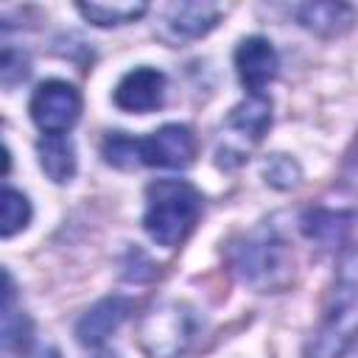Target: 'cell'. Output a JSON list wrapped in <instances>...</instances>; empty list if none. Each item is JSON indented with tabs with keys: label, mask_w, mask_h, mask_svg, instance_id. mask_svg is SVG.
<instances>
[{
	"label": "cell",
	"mask_w": 358,
	"mask_h": 358,
	"mask_svg": "<svg viewBox=\"0 0 358 358\" xmlns=\"http://www.w3.org/2000/svg\"><path fill=\"white\" fill-rule=\"evenodd\" d=\"M3 282H6V288H3V350L17 352V350H25L31 341V322L17 302L14 282H11L8 271H3Z\"/></svg>",
	"instance_id": "5bb4252c"
},
{
	"label": "cell",
	"mask_w": 358,
	"mask_h": 358,
	"mask_svg": "<svg viewBox=\"0 0 358 358\" xmlns=\"http://www.w3.org/2000/svg\"><path fill=\"white\" fill-rule=\"evenodd\" d=\"M78 14L98 25V28H112V25H129V22H137L145 11H148V3L143 0H129V3H98V0H90V3H76Z\"/></svg>",
	"instance_id": "2e32d148"
},
{
	"label": "cell",
	"mask_w": 358,
	"mask_h": 358,
	"mask_svg": "<svg viewBox=\"0 0 358 358\" xmlns=\"http://www.w3.org/2000/svg\"><path fill=\"white\" fill-rule=\"evenodd\" d=\"M285 11L319 36H338L355 22V8L347 3H294Z\"/></svg>",
	"instance_id": "7c38bea8"
},
{
	"label": "cell",
	"mask_w": 358,
	"mask_h": 358,
	"mask_svg": "<svg viewBox=\"0 0 358 358\" xmlns=\"http://www.w3.org/2000/svg\"><path fill=\"white\" fill-rule=\"evenodd\" d=\"M101 157L123 171H131L140 165V154H137V137H129L126 131H109L101 143Z\"/></svg>",
	"instance_id": "ac0fdd59"
},
{
	"label": "cell",
	"mask_w": 358,
	"mask_h": 358,
	"mask_svg": "<svg viewBox=\"0 0 358 358\" xmlns=\"http://www.w3.org/2000/svg\"><path fill=\"white\" fill-rule=\"evenodd\" d=\"M271 126V101L260 95H249L229 109L215 137V165L232 171L249 159L255 145Z\"/></svg>",
	"instance_id": "277c9868"
},
{
	"label": "cell",
	"mask_w": 358,
	"mask_h": 358,
	"mask_svg": "<svg viewBox=\"0 0 358 358\" xmlns=\"http://www.w3.org/2000/svg\"><path fill=\"white\" fill-rule=\"evenodd\" d=\"M199 330V316L187 302H159L140 319V347L148 358H179Z\"/></svg>",
	"instance_id": "5b68a950"
},
{
	"label": "cell",
	"mask_w": 358,
	"mask_h": 358,
	"mask_svg": "<svg viewBox=\"0 0 358 358\" xmlns=\"http://www.w3.org/2000/svg\"><path fill=\"white\" fill-rule=\"evenodd\" d=\"M224 17V6L210 3V0H179V3H168L157 20V36L171 45H187L193 39H201L204 34H210L218 20Z\"/></svg>",
	"instance_id": "52a82bcc"
},
{
	"label": "cell",
	"mask_w": 358,
	"mask_h": 358,
	"mask_svg": "<svg viewBox=\"0 0 358 358\" xmlns=\"http://www.w3.org/2000/svg\"><path fill=\"white\" fill-rule=\"evenodd\" d=\"M92 358H120V355H117L115 350H101V352H95Z\"/></svg>",
	"instance_id": "7402d4cb"
},
{
	"label": "cell",
	"mask_w": 358,
	"mask_h": 358,
	"mask_svg": "<svg viewBox=\"0 0 358 358\" xmlns=\"http://www.w3.org/2000/svg\"><path fill=\"white\" fill-rule=\"evenodd\" d=\"M36 157L42 173L50 182L67 185L76 176V145L67 134H45L36 143Z\"/></svg>",
	"instance_id": "4fadbf2b"
},
{
	"label": "cell",
	"mask_w": 358,
	"mask_h": 358,
	"mask_svg": "<svg viewBox=\"0 0 358 358\" xmlns=\"http://www.w3.org/2000/svg\"><path fill=\"white\" fill-rule=\"evenodd\" d=\"M140 165L182 171L196 157V137L185 123H165L148 137H137Z\"/></svg>",
	"instance_id": "ba28073f"
},
{
	"label": "cell",
	"mask_w": 358,
	"mask_h": 358,
	"mask_svg": "<svg viewBox=\"0 0 358 358\" xmlns=\"http://www.w3.org/2000/svg\"><path fill=\"white\" fill-rule=\"evenodd\" d=\"M31 120L42 134H67L81 115V92L62 78L42 81L28 103Z\"/></svg>",
	"instance_id": "8992f818"
},
{
	"label": "cell",
	"mask_w": 358,
	"mask_h": 358,
	"mask_svg": "<svg viewBox=\"0 0 358 358\" xmlns=\"http://www.w3.org/2000/svg\"><path fill=\"white\" fill-rule=\"evenodd\" d=\"M31 201L25 193L14 187H3V201H0V235L14 238L31 224Z\"/></svg>",
	"instance_id": "e0dca14e"
},
{
	"label": "cell",
	"mask_w": 358,
	"mask_h": 358,
	"mask_svg": "<svg viewBox=\"0 0 358 358\" xmlns=\"http://www.w3.org/2000/svg\"><path fill=\"white\" fill-rule=\"evenodd\" d=\"M131 313V299L112 294L101 302H95L78 322H76V338L84 347H101Z\"/></svg>",
	"instance_id": "8fae6325"
},
{
	"label": "cell",
	"mask_w": 358,
	"mask_h": 358,
	"mask_svg": "<svg viewBox=\"0 0 358 358\" xmlns=\"http://www.w3.org/2000/svg\"><path fill=\"white\" fill-rule=\"evenodd\" d=\"M201 215V193L185 179H157L145 187V213L143 229L145 235L173 249L179 246L196 227Z\"/></svg>",
	"instance_id": "7a4b0ae2"
},
{
	"label": "cell",
	"mask_w": 358,
	"mask_h": 358,
	"mask_svg": "<svg viewBox=\"0 0 358 358\" xmlns=\"http://www.w3.org/2000/svg\"><path fill=\"white\" fill-rule=\"evenodd\" d=\"M235 70L249 95H260L280 70V56L266 36H246L235 48Z\"/></svg>",
	"instance_id": "30bf717a"
},
{
	"label": "cell",
	"mask_w": 358,
	"mask_h": 358,
	"mask_svg": "<svg viewBox=\"0 0 358 358\" xmlns=\"http://www.w3.org/2000/svg\"><path fill=\"white\" fill-rule=\"evenodd\" d=\"M28 56L22 50H14L11 45L3 48V56H0V78H3V87H14L17 81H22L28 76Z\"/></svg>",
	"instance_id": "ffe728a7"
},
{
	"label": "cell",
	"mask_w": 358,
	"mask_h": 358,
	"mask_svg": "<svg viewBox=\"0 0 358 358\" xmlns=\"http://www.w3.org/2000/svg\"><path fill=\"white\" fill-rule=\"evenodd\" d=\"M263 179H266V185H271V187H277V190H291V187L299 185L302 168H299V162H296L294 157H288V154H271V157H266V162H263Z\"/></svg>",
	"instance_id": "d6986e66"
},
{
	"label": "cell",
	"mask_w": 358,
	"mask_h": 358,
	"mask_svg": "<svg viewBox=\"0 0 358 358\" xmlns=\"http://www.w3.org/2000/svg\"><path fill=\"white\" fill-rule=\"evenodd\" d=\"M355 215L352 213H333V210H308L302 215V232L322 243V246H336L344 241V235L350 232Z\"/></svg>",
	"instance_id": "9a60e30c"
},
{
	"label": "cell",
	"mask_w": 358,
	"mask_h": 358,
	"mask_svg": "<svg viewBox=\"0 0 358 358\" xmlns=\"http://www.w3.org/2000/svg\"><path fill=\"white\" fill-rule=\"evenodd\" d=\"M165 87L168 78L162 70L140 64L134 70H129L112 90V101L117 109L131 112V115H145L162 106L165 101Z\"/></svg>",
	"instance_id": "9c48e42d"
},
{
	"label": "cell",
	"mask_w": 358,
	"mask_h": 358,
	"mask_svg": "<svg viewBox=\"0 0 358 358\" xmlns=\"http://www.w3.org/2000/svg\"><path fill=\"white\" fill-rule=\"evenodd\" d=\"M358 338V249L341 255L308 358H341Z\"/></svg>",
	"instance_id": "6da1fadb"
},
{
	"label": "cell",
	"mask_w": 358,
	"mask_h": 358,
	"mask_svg": "<svg viewBox=\"0 0 358 358\" xmlns=\"http://www.w3.org/2000/svg\"><path fill=\"white\" fill-rule=\"evenodd\" d=\"M28 358H62V352H59V347H56V344L42 341V344H36V347L28 352Z\"/></svg>",
	"instance_id": "44dd1931"
},
{
	"label": "cell",
	"mask_w": 358,
	"mask_h": 358,
	"mask_svg": "<svg viewBox=\"0 0 358 358\" xmlns=\"http://www.w3.org/2000/svg\"><path fill=\"white\" fill-rule=\"evenodd\" d=\"M232 266L243 285L260 294H274L294 277V252L274 224H260L235 246Z\"/></svg>",
	"instance_id": "3957f363"
}]
</instances>
